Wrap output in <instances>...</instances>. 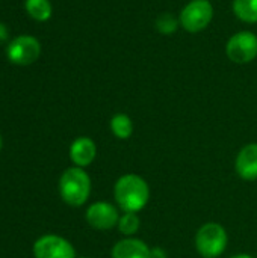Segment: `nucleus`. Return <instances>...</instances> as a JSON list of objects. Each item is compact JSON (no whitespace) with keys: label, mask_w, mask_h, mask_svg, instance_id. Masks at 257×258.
Segmentation results:
<instances>
[{"label":"nucleus","mask_w":257,"mask_h":258,"mask_svg":"<svg viewBox=\"0 0 257 258\" xmlns=\"http://www.w3.org/2000/svg\"><path fill=\"white\" fill-rule=\"evenodd\" d=\"M114 200L121 212L139 213L150 201V186L138 174H123L114 184Z\"/></svg>","instance_id":"1"},{"label":"nucleus","mask_w":257,"mask_h":258,"mask_svg":"<svg viewBox=\"0 0 257 258\" xmlns=\"http://www.w3.org/2000/svg\"><path fill=\"white\" fill-rule=\"evenodd\" d=\"M59 195L70 207H82L91 195V177L83 168L71 166L59 178Z\"/></svg>","instance_id":"2"},{"label":"nucleus","mask_w":257,"mask_h":258,"mask_svg":"<svg viewBox=\"0 0 257 258\" xmlns=\"http://www.w3.org/2000/svg\"><path fill=\"white\" fill-rule=\"evenodd\" d=\"M194 245L198 255L203 258L221 257L229 245V234L218 222L203 224L194 237Z\"/></svg>","instance_id":"3"},{"label":"nucleus","mask_w":257,"mask_h":258,"mask_svg":"<svg viewBox=\"0 0 257 258\" xmlns=\"http://www.w3.org/2000/svg\"><path fill=\"white\" fill-rule=\"evenodd\" d=\"M214 18V6L209 0H191L180 12V26L189 33L204 30Z\"/></svg>","instance_id":"4"},{"label":"nucleus","mask_w":257,"mask_h":258,"mask_svg":"<svg viewBox=\"0 0 257 258\" xmlns=\"http://www.w3.org/2000/svg\"><path fill=\"white\" fill-rule=\"evenodd\" d=\"M227 57L239 65L250 63L257 57V36L250 30H241L232 35L226 44Z\"/></svg>","instance_id":"5"},{"label":"nucleus","mask_w":257,"mask_h":258,"mask_svg":"<svg viewBox=\"0 0 257 258\" xmlns=\"http://www.w3.org/2000/svg\"><path fill=\"white\" fill-rule=\"evenodd\" d=\"M120 212L121 210L117 207V204H111L108 201H95L86 209L85 219L91 228L97 231H109L117 228L121 216Z\"/></svg>","instance_id":"6"},{"label":"nucleus","mask_w":257,"mask_h":258,"mask_svg":"<svg viewBox=\"0 0 257 258\" xmlns=\"http://www.w3.org/2000/svg\"><path fill=\"white\" fill-rule=\"evenodd\" d=\"M41 54V44L30 35H20L14 38L6 47L9 62L15 65H30Z\"/></svg>","instance_id":"7"},{"label":"nucleus","mask_w":257,"mask_h":258,"mask_svg":"<svg viewBox=\"0 0 257 258\" xmlns=\"http://www.w3.org/2000/svg\"><path fill=\"white\" fill-rule=\"evenodd\" d=\"M35 258H76L74 246L58 234H44L33 243Z\"/></svg>","instance_id":"8"},{"label":"nucleus","mask_w":257,"mask_h":258,"mask_svg":"<svg viewBox=\"0 0 257 258\" xmlns=\"http://www.w3.org/2000/svg\"><path fill=\"white\" fill-rule=\"evenodd\" d=\"M235 171L239 178L245 181H256L257 180V144L244 145L235 159Z\"/></svg>","instance_id":"9"},{"label":"nucleus","mask_w":257,"mask_h":258,"mask_svg":"<svg viewBox=\"0 0 257 258\" xmlns=\"http://www.w3.org/2000/svg\"><path fill=\"white\" fill-rule=\"evenodd\" d=\"M70 160L77 168H88L97 157V145L95 142L88 136H79L76 138L68 150Z\"/></svg>","instance_id":"10"},{"label":"nucleus","mask_w":257,"mask_h":258,"mask_svg":"<svg viewBox=\"0 0 257 258\" xmlns=\"http://www.w3.org/2000/svg\"><path fill=\"white\" fill-rule=\"evenodd\" d=\"M150 246L138 237H123L111 249V258H148Z\"/></svg>","instance_id":"11"},{"label":"nucleus","mask_w":257,"mask_h":258,"mask_svg":"<svg viewBox=\"0 0 257 258\" xmlns=\"http://www.w3.org/2000/svg\"><path fill=\"white\" fill-rule=\"evenodd\" d=\"M109 127H111L112 135L117 139H120V141L130 139L132 135H133V130H135L133 121H132V118L127 113H115L111 118Z\"/></svg>","instance_id":"12"},{"label":"nucleus","mask_w":257,"mask_h":258,"mask_svg":"<svg viewBox=\"0 0 257 258\" xmlns=\"http://www.w3.org/2000/svg\"><path fill=\"white\" fill-rule=\"evenodd\" d=\"M233 12L244 23H257V0H233Z\"/></svg>","instance_id":"13"},{"label":"nucleus","mask_w":257,"mask_h":258,"mask_svg":"<svg viewBox=\"0 0 257 258\" xmlns=\"http://www.w3.org/2000/svg\"><path fill=\"white\" fill-rule=\"evenodd\" d=\"M141 228V219L138 213L123 212L117 225V230L123 234V237H135V234Z\"/></svg>","instance_id":"14"},{"label":"nucleus","mask_w":257,"mask_h":258,"mask_svg":"<svg viewBox=\"0 0 257 258\" xmlns=\"http://www.w3.org/2000/svg\"><path fill=\"white\" fill-rule=\"evenodd\" d=\"M26 11L35 21H47L52 17L50 0H26Z\"/></svg>","instance_id":"15"},{"label":"nucleus","mask_w":257,"mask_h":258,"mask_svg":"<svg viewBox=\"0 0 257 258\" xmlns=\"http://www.w3.org/2000/svg\"><path fill=\"white\" fill-rule=\"evenodd\" d=\"M156 30L162 35H171L177 30V27L180 26L179 18L173 17L171 14H162L158 17L156 20Z\"/></svg>","instance_id":"16"},{"label":"nucleus","mask_w":257,"mask_h":258,"mask_svg":"<svg viewBox=\"0 0 257 258\" xmlns=\"http://www.w3.org/2000/svg\"><path fill=\"white\" fill-rule=\"evenodd\" d=\"M148 258H168V254L162 246H153V248H150Z\"/></svg>","instance_id":"17"},{"label":"nucleus","mask_w":257,"mask_h":258,"mask_svg":"<svg viewBox=\"0 0 257 258\" xmlns=\"http://www.w3.org/2000/svg\"><path fill=\"white\" fill-rule=\"evenodd\" d=\"M8 36H9V30H8V27L0 21V44L6 42Z\"/></svg>","instance_id":"18"},{"label":"nucleus","mask_w":257,"mask_h":258,"mask_svg":"<svg viewBox=\"0 0 257 258\" xmlns=\"http://www.w3.org/2000/svg\"><path fill=\"white\" fill-rule=\"evenodd\" d=\"M229 258H254L251 254H245V252H241V254H235V255H232V257Z\"/></svg>","instance_id":"19"},{"label":"nucleus","mask_w":257,"mask_h":258,"mask_svg":"<svg viewBox=\"0 0 257 258\" xmlns=\"http://www.w3.org/2000/svg\"><path fill=\"white\" fill-rule=\"evenodd\" d=\"M0 150H2V135H0Z\"/></svg>","instance_id":"20"},{"label":"nucleus","mask_w":257,"mask_h":258,"mask_svg":"<svg viewBox=\"0 0 257 258\" xmlns=\"http://www.w3.org/2000/svg\"><path fill=\"white\" fill-rule=\"evenodd\" d=\"M79 258H89V257H79Z\"/></svg>","instance_id":"21"}]
</instances>
